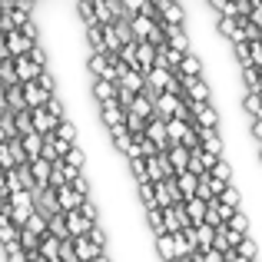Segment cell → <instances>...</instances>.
Returning <instances> with one entry per match:
<instances>
[{
	"label": "cell",
	"mask_w": 262,
	"mask_h": 262,
	"mask_svg": "<svg viewBox=\"0 0 262 262\" xmlns=\"http://www.w3.org/2000/svg\"><path fill=\"white\" fill-rule=\"evenodd\" d=\"M160 212H163V226H166V232H176V229H186V226H189L183 203H169V206H163Z\"/></svg>",
	"instance_id": "3957f363"
},
{
	"label": "cell",
	"mask_w": 262,
	"mask_h": 262,
	"mask_svg": "<svg viewBox=\"0 0 262 262\" xmlns=\"http://www.w3.org/2000/svg\"><path fill=\"white\" fill-rule=\"evenodd\" d=\"M90 7H93V17H96V24H113V13H110V7H106V0H90Z\"/></svg>",
	"instance_id": "1f68e13d"
},
{
	"label": "cell",
	"mask_w": 262,
	"mask_h": 262,
	"mask_svg": "<svg viewBox=\"0 0 262 262\" xmlns=\"http://www.w3.org/2000/svg\"><path fill=\"white\" fill-rule=\"evenodd\" d=\"M100 33H103V47H106V53H116V50H120V37H116L113 24H103Z\"/></svg>",
	"instance_id": "f546056e"
},
{
	"label": "cell",
	"mask_w": 262,
	"mask_h": 262,
	"mask_svg": "<svg viewBox=\"0 0 262 262\" xmlns=\"http://www.w3.org/2000/svg\"><path fill=\"white\" fill-rule=\"evenodd\" d=\"M153 246H156V256H160L163 262H166V259H176V252H173V239H169V232H160V236H153Z\"/></svg>",
	"instance_id": "d4e9b609"
},
{
	"label": "cell",
	"mask_w": 262,
	"mask_h": 262,
	"mask_svg": "<svg viewBox=\"0 0 262 262\" xmlns=\"http://www.w3.org/2000/svg\"><path fill=\"white\" fill-rule=\"evenodd\" d=\"M90 262H110V256H106V249H103L100 256H93V259H90Z\"/></svg>",
	"instance_id": "7bdbcfd3"
},
{
	"label": "cell",
	"mask_w": 262,
	"mask_h": 262,
	"mask_svg": "<svg viewBox=\"0 0 262 262\" xmlns=\"http://www.w3.org/2000/svg\"><path fill=\"white\" fill-rule=\"evenodd\" d=\"M7 146H10L13 163H27V149H24V143H20V136H10V140H7Z\"/></svg>",
	"instance_id": "74e56055"
},
{
	"label": "cell",
	"mask_w": 262,
	"mask_h": 262,
	"mask_svg": "<svg viewBox=\"0 0 262 262\" xmlns=\"http://www.w3.org/2000/svg\"><path fill=\"white\" fill-rule=\"evenodd\" d=\"M20 90H24V103H27V110H33V106H43V100H47V90H40L37 83H20Z\"/></svg>",
	"instance_id": "ac0fdd59"
},
{
	"label": "cell",
	"mask_w": 262,
	"mask_h": 262,
	"mask_svg": "<svg viewBox=\"0 0 262 262\" xmlns=\"http://www.w3.org/2000/svg\"><path fill=\"white\" fill-rule=\"evenodd\" d=\"M129 110H133V113H140L143 120H149V116H153V100H149V96H143V93H136L133 103H129Z\"/></svg>",
	"instance_id": "f1b7e54d"
},
{
	"label": "cell",
	"mask_w": 262,
	"mask_h": 262,
	"mask_svg": "<svg viewBox=\"0 0 262 262\" xmlns=\"http://www.w3.org/2000/svg\"><path fill=\"white\" fill-rule=\"evenodd\" d=\"M206 183H209V192H212V196H219V189H223V179H216V176H212V173H206Z\"/></svg>",
	"instance_id": "60d3db41"
},
{
	"label": "cell",
	"mask_w": 262,
	"mask_h": 262,
	"mask_svg": "<svg viewBox=\"0 0 262 262\" xmlns=\"http://www.w3.org/2000/svg\"><path fill=\"white\" fill-rule=\"evenodd\" d=\"M63 163H70V166H77V169H83V166H86V149L80 146V140H77V143H70V149L63 153Z\"/></svg>",
	"instance_id": "484cf974"
},
{
	"label": "cell",
	"mask_w": 262,
	"mask_h": 262,
	"mask_svg": "<svg viewBox=\"0 0 262 262\" xmlns=\"http://www.w3.org/2000/svg\"><path fill=\"white\" fill-rule=\"evenodd\" d=\"M57 262H77V252H73V239H60V259Z\"/></svg>",
	"instance_id": "f35d334b"
},
{
	"label": "cell",
	"mask_w": 262,
	"mask_h": 262,
	"mask_svg": "<svg viewBox=\"0 0 262 262\" xmlns=\"http://www.w3.org/2000/svg\"><path fill=\"white\" fill-rule=\"evenodd\" d=\"M24 226H27V229H30V232H37V236H43V232H47V219L40 216L37 209H33L30 216H27V223H24Z\"/></svg>",
	"instance_id": "8d00e7d4"
},
{
	"label": "cell",
	"mask_w": 262,
	"mask_h": 262,
	"mask_svg": "<svg viewBox=\"0 0 262 262\" xmlns=\"http://www.w3.org/2000/svg\"><path fill=\"white\" fill-rule=\"evenodd\" d=\"M179 143H183V146H186V149H192V146H199V140H196V129H192V126H189V129H186V136H183V140H179Z\"/></svg>",
	"instance_id": "ab89813d"
},
{
	"label": "cell",
	"mask_w": 262,
	"mask_h": 262,
	"mask_svg": "<svg viewBox=\"0 0 262 262\" xmlns=\"http://www.w3.org/2000/svg\"><path fill=\"white\" fill-rule=\"evenodd\" d=\"M20 143H24V149H27V160H33V156H40L43 136H40L37 129H30V133H24V136H20Z\"/></svg>",
	"instance_id": "cb8c5ba5"
},
{
	"label": "cell",
	"mask_w": 262,
	"mask_h": 262,
	"mask_svg": "<svg viewBox=\"0 0 262 262\" xmlns=\"http://www.w3.org/2000/svg\"><path fill=\"white\" fill-rule=\"evenodd\" d=\"M77 212H80V216H86L90 223H96V219H100V206L93 203V196H83V199H80Z\"/></svg>",
	"instance_id": "4dcf8cb0"
},
{
	"label": "cell",
	"mask_w": 262,
	"mask_h": 262,
	"mask_svg": "<svg viewBox=\"0 0 262 262\" xmlns=\"http://www.w3.org/2000/svg\"><path fill=\"white\" fill-rule=\"evenodd\" d=\"M13 4H17V0H0V7H4V10H7V7H13Z\"/></svg>",
	"instance_id": "f6af8a7d"
},
{
	"label": "cell",
	"mask_w": 262,
	"mask_h": 262,
	"mask_svg": "<svg viewBox=\"0 0 262 262\" xmlns=\"http://www.w3.org/2000/svg\"><path fill=\"white\" fill-rule=\"evenodd\" d=\"M53 136H57V140H67V143H77L80 140V126L70 120V116H63V120L57 123V129H53Z\"/></svg>",
	"instance_id": "ffe728a7"
},
{
	"label": "cell",
	"mask_w": 262,
	"mask_h": 262,
	"mask_svg": "<svg viewBox=\"0 0 262 262\" xmlns=\"http://www.w3.org/2000/svg\"><path fill=\"white\" fill-rule=\"evenodd\" d=\"M0 83H4V86L17 83V73H13V57H4V60H0Z\"/></svg>",
	"instance_id": "e575fe53"
},
{
	"label": "cell",
	"mask_w": 262,
	"mask_h": 262,
	"mask_svg": "<svg viewBox=\"0 0 262 262\" xmlns=\"http://www.w3.org/2000/svg\"><path fill=\"white\" fill-rule=\"evenodd\" d=\"M116 86L129 90V93H140V90H143V73H140V70H133V67H126V70L116 77Z\"/></svg>",
	"instance_id": "5bb4252c"
},
{
	"label": "cell",
	"mask_w": 262,
	"mask_h": 262,
	"mask_svg": "<svg viewBox=\"0 0 262 262\" xmlns=\"http://www.w3.org/2000/svg\"><path fill=\"white\" fill-rule=\"evenodd\" d=\"M256 77H259V90H262V67H256Z\"/></svg>",
	"instance_id": "bcb514c9"
},
{
	"label": "cell",
	"mask_w": 262,
	"mask_h": 262,
	"mask_svg": "<svg viewBox=\"0 0 262 262\" xmlns=\"http://www.w3.org/2000/svg\"><path fill=\"white\" fill-rule=\"evenodd\" d=\"M40 70H43V67H37L30 57H13V73H17V83H30V80H37Z\"/></svg>",
	"instance_id": "5b68a950"
},
{
	"label": "cell",
	"mask_w": 262,
	"mask_h": 262,
	"mask_svg": "<svg viewBox=\"0 0 262 262\" xmlns=\"http://www.w3.org/2000/svg\"><path fill=\"white\" fill-rule=\"evenodd\" d=\"M143 136H146V140L153 143L156 149H166V146H169V136H166V120L153 113V116L146 120V129H143Z\"/></svg>",
	"instance_id": "7a4b0ae2"
},
{
	"label": "cell",
	"mask_w": 262,
	"mask_h": 262,
	"mask_svg": "<svg viewBox=\"0 0 262 262\" xmlns=\"http://www.w3.org/2000/svg\"><path fill=\"white\" fill-rule=\"evenodd\" d=\"M143 219H146V229L153 232V236L166 232V226H163V212H160V206H143Z\"/></svg>",
	"instance_id": "d6986e66"
},
{
	"label": "cell",
	"mask_w": 262,
	"mask_h": 262,
	"mask_svg": "<svg viewBox=\"0 0 262 262\" xmlns=\"http://www.w3.org/2000/svg\"><path fill=\"white\" fill-rule=\"evenodd\" d=\"M153 63H156V50H153V43H149V40H136V70L146 73Z\"/></svg>",
	"instance_id": "9c48e42d"
},
{
	"label": "cell",
	"mask_w": 262,
	"mask_h": 262,
	"mask_svg": "<svg viewBox=\"0 0 262 262\" xmlns=\"http://www.w3.org/2000/svg\"><path fill=\"white\" fill-rule=\"evenodd\" d=\"M90 96H93V103L113 100V96H116V83H110V80H100V77H96L93 83H90Z\"/></svg>",
	"instance_id": "9a60e30c"
},
{
	"label": "cell",
	"mask_w": 262,
	"mask_h": 262,
	"mask_svg": "<svg viewBox=\"0 0 262 262\" xmlns=\"http://www.w3.org/2000/svg\"><path fill=\"white\" fill-rule=\"evenodd\" d=\"M4 57H10V50H7V37L0 33V60H4Z\"/></svg>",
	"instance_id": "b9f144b4"
},
{
	"label": "cell",
	"mask_w": 262,
	"mask_h": 262,
	"mask_svg": "<svg viewBox=\"0 0 262 262\" xmlns=\"http://www.w3.org/2000/svg\"><path fill=\"white\" fill-rule=\"evenodd\" d=\"M33 83H37L40 90H47V93H53V90H57V77H53L50 67H43V70L37 73V80H33Z\"/></svg>",
	"instance_id": "836d02e7"
},
{
	"label": "cell",
	"mask_w": 262,
	"mask_h": 262,
	"mask_svg": "<svg viewBox=\"0 0 262 262\" xmlns=\"http://www.w3.org/2000/svg\"><path fill=\"white\" fill-rule=\"evenodd\" d=\"M73 239V252H77V262H90V259H93V256H100V246H96V243H90V239L86 236H70Z\"/></svg>",
	"instance_id": "30bf717a"
},
{
	"label": "cell",
	"mask_w": 262,
	"mask_h": 262,
	"mask_svg": "<svg viewBox=\"0 0 262 262\" xmlns=\"http://www.w3.org/2000/svg\"><path fill=\"white\" fill-rule=\"evenodd\" d=\"M153 183V199H156V206H169L173 203V196H169V186H166V179H149Z\"/></svg>",
	"instance_id": "83f0119b"
},
{
	"label": "cell",
	"mask_w": 262,
	"mask_h": 262,
	"mask_svg": "<svg viewBox=\"0 0 262 262\" xmlns=\"http://www.w3.org/2000/svg\"><path fill=\"white\" fill-rule=\"evenodd\" d=\"M173 179H176V189H179V196H183V199L196 196V173L179 169V173H173Z\"/></svg>",
	"instance_id": "4fadbf2b"
},
{
	"label": "cell",
	"mask_w": 262,
	"mask_h": 262,
	"mask_svg": "<svg viewBox=\"0 0 262 262\" xmlns=\"http://www.w3.org/2000/svg\"><path fill=\"white\" fill-rule=\"evenodd\" d=\"M183 209H186V219H189V226H196V223H203L206 199H199V196H189V199H183Z\"/></svg>",
	"instance_id": "2e32d148"
},
{
	"label": "cell",
	"mask_w": 262,
	"mask_h": 262,
	"mask_svg": "<svg viewBox=\"0 0 262 262\" xmlns=\"http://www.w3.org/2000/svg\"><path fill=\"white\" fill-rule=\"evenodd\" d=\"M166 160H169V166H173V173H179V169H186V163H189V149H186L183 143H169Z\"/></svg>",
	"instance_id": "7c38bea8"
},
{
	"label": "cell",
	"mask_w": 262,
	"mask_h": 262,
	"mask_svg": "<svg viewBox=\"0 0 262 262\" xmlns=\"http://www.w3.org/2000/svg\"><path fill=\"white\" fill-rule=\"evenodd\" d=\"M83 37H86V53H106V47H103V33H100V24H90Z\"/></svg>",
	"instance_id": "7402d4cb"
},
{
	"label": "cell",
	"mask_w": 262,
	"mask_h": 262,
	"mask_svg": "<svg viewBox=\"0 0 262 262\" xmlns=\"http://www.w3.org/2000/svg\"><path fill=\"white\" fill-rule=\"evenodd\" d=\"M53 192H57V206H60V212H70V209H77V206H80V199H83V196H80V192L73 189L70 183L57 186Z\"/></svg>",
	"instance_id": "52a82bcc"
},
{
	"label": "cell",
	"mask_w": 262,
	"mask_h": 262,
	"mask_svg": "<svg viewBox=\"0 0 262 262\" xmlns=\"http://www.w3.org/2000/svg\"><path fill=\"white\" fill-rule=\"evenodd\" d=\"M216 30H219V37H226L229 43H239V40H243L239 17H216Z\"/></svg>",
	"instance_id": "ba28073f"
},
{
	"label": "cell",
	"mask_w": 262,
	"mask_h": 262,
	"mask_svg": "<svg viewBox=\"0 0 262 262\" xmlns=\"http://www.w3.org/2000/svg\"><path fill=\"white\" fill-rule=\"evenodd\" d=\"M123 126H126V133L133 136H143V129H146V120H143L140 113H133V110H123Z\"/></svg>",
	"instance_id": "44dd1931"
},
{
	"label": "cell",
	"mask_w": 262,
	"mask_h": 262,
	"mask_svg": "<svg viewBox=\"0 0 262 262\" xmlns=\"http://www.w3.org/2000/svg\"><path fill=\"white\" fill-rule=\"evenodd\" d=\"M27 57H30L37 67H50V53H47V47H40V40L30 47V50H27Z\"/></svg>",
	"instance_id": "d590c367"
},
{
	"label": "cell",
	"mask_w": 262,
	"mask_h": 262,
	"mask_svg": "<svg viewBox=\"0 0 262 262\" xmlns=\"http://www.w3.org/2000/svg\"><path fill=\"white\" fill-rule=\"evenodd\" d=\"M30 120H33V129H37L40 136L53 133V129H57V123H60L57 116H50V113H47L43 106H33V110H30Z\"/></svg>",
	"instance_id": "8992f818"
},
{
	"label": "cell",
	"mask_w": 262,
	"mask_h": 262,
	"mask_svg": "<svg viewBox=\"0 0 262 262\" xmlns=\"http://www.w3.org/2000/svg\"><path fill=\"white\" fill-rule=\"evenodd\" d=\"M186 129H189V120H179V116H169L166 120V136L169 143H179L186 136Z\"/></svg>",
	"instance_id": "603a6c76"
},
{
	"label": "cell",
	"mask_w": 262,
	"mask_h": 262,
	"mask_svg": "<svg viewBox=\"0 0 262 262\" xmlns=\"http://www.w3.org/2000/svg\"><path fill=\"white\" fill-rule=\"evenodd\" d=\"M0 216H7V196H0Z\"/></svg>",
	"instance_id": "ee69618b"
},
{
	"label": "cell",
	"mask_w": 262,
	"mask_h": 262,
	"mask_svg": "<svg viewBox=\"0 0 262 262\" xmlns=\"http://www.w3.org/2000/svg\"><path fill=\"white\" fill-rule=\"evenodd\" d=\"M30 212H33V192L30 189L7 192V219H10L13 226H24Z\"/></svg>",
	"instance_id": "6da1fadb"
},
{
	"label": "cell",
	"mask_w": 262,
	"mask_h": 262,
	"mask_svg": "<svg viewBox=\"0 0 262 262\" xmlns=\"http://www.w3.org/2000/svg\"><path fill=\"white\" fill-rule=\"evenodd\" d=\"M17 243H20V246H24V249H27V252H30V249H37V243H40V236H37V232H30V229H27V226H17Z\"/></svg>",
	"instance_id": "d6a6232c"
},
{
	"label": "cell",
	"mask_w": 262,
	"mask_h": 262,
	"mask_svg": "<svg viewBox=\"0 0 262 262\" xmlns=\"http://www.w3.org/2000/svg\"><path fill=\"white\" fill-rule=\"evenodd\" d=\"M226 226H229L232 232H239V236H246V232H252V219H249V212H246V206L243 209H236L229 219H226Z\"/></svg>",
	"instance_id": "e0dca14e"
},
{
	"label": "cell",
	"mask_w": 262,
	"mask_h": 262,
	"mask_svg": "<svg viewBox=\"0 0 262 262\" xmlns=\"http://www.w3.org/2000/svg\"><path fill=\"white\" fill-rule=\"evenodd\" d=\"M63 223H67V232H70V236H86V229L93 226V223H90L86 216H80L77 209L63 212Z\"/></svg>",
	"instance_id": "8fae6325"
},
{
	"label": "cell",
	"mask_w": 262,
	"mask_h": 262,
	"mask_svg": "<svg viewBox=\"0 0 262 262\" xmlns=\"http://www.w3.org/2000/svg\"><path fill=\"white\" fill-rule=\"evenodd\" d=\"M47 232L57 239H67L70 232H67V223H63V212H53V216H47Z\"/></svg>",
	"instance_id": "4316f807"
},
{
	"label": "cell",
	"mask_w": 262,
	"mask_h": 262,
	"mask_svg": "<svg viewBox=\"0 0 262 262\" xmlns=\"http://www.w3.org/2000/svg\"><path fill=\"white\" fill-rule=\"evenodd\" d=\"M4 37H7V50H10V57H27V50H30V47L37 43V40L24 37V33L17 30V27H13L10 33H4Z\"/></svg>",
	"instance_id": "277c9868"
}]
</instances>
